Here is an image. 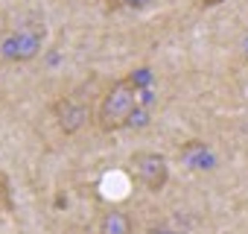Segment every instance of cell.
I'll return each instance as SVG.
<instances>
[{"label": "cell", "mask_w": 248, "mask_h": 234, "mask_svg": "<svg viewBox=\"0 0 248 234\" xmlns=\"http://www.w3.org/2000/svg\"><path fill=\"white\" fill-rule=\"evenodd\" d=\"M138 100H140V85L135 82V76H120L114 79L105 94L99 97V105H96V126L99 132L105 135H114V132H123L132 126V117L138 111Z\"/></svg>", "instance_id": "1"}, {"label": "cell", "mask_w": 248, "mask_h": 234, "mask_svg": "<svg viewBox=\"0 0 248 234\" xmlns=\"http://www.w3.org/2000/svg\"><path fill=\"white\" fill-rule=\"evenodd\" d=\"M44 38H47L44 21H27V24L15 27L9 35H3V41H0V59L9 65H27L41 53Z\"/></svg>", "instance_id": "2"}, {"label": "cell", "mask_w": 248, "mask_h": 234, "mask_svg": "<svg viewBox=\"0 0 248 234\" xmlns=\"http://www.w3.org/2000/svg\"><path fill=\"white\" fill-rule=\"evenodd\" d=\"M132 173L140 182V187H146L149 193H161L170 182V164L155 150H135L132 152Z\"/></svg>", "instance_id": "3"}, {"label": "cell", "mask_w": 248, "mask_h": 234, "mask_svg": "<svg viewBox=\"0 0 248 234\" xmlns=\"http://www.w3.org/2000/svg\"><path fill=\"white\" fill-rule=\"evenodd\" d=\"M53 117H56V126H59L62 135H79L85 129V123H88L91 111L76 97H59L53 102Z\"/></svg>", "instance_id": "4"}, {"label": "cell", "mask_w": 248, "mask_h": 234, "mask_svg": "<svg viewBox=\"0 0 248 234\" xmlns=\"http://www.w3.org/2000/svg\"><path fill=\"white\" fill-rule=\"evenodd\" d=\"M178 155L190 170H213V164H216V155L210 152V147L204 141H187L178 150Z\"/></svg>", "instance_id": "5"}, {"label": "cell", "mask_w": 248, "mask_h": 234, "mask_svg": "<svg viewBox=\"0 0 248 234\" xmlns=\"http://www.w3.org/2000/svg\"><path fill=\"white\" fill-rule=\"evenodd\" d=\"M96 234H135V219L126 211H105L96 222Z\"/></svg>", "instance_id": "6"}, {"label": "cell", "mask_w": 248, "mask_h": 234, "mask_svg": "<svg viewBox=\"0 0 248 234\" xmlns=\"http://www.w3.org/2000/svg\"><path fill=\"white\" fill-rule=\"evenodd\" d=\"M0 208L12 211V187H9V176L0 173Z\"/></svg>", "instance_id": "7"}, {"label": "cell", "mask_w": 248, "mask_h": 234, "mask_svg": "<svg viewBox=\"0 0 248 234\" xmlns=\"http://www.w3.org/2000/svg\"><path fill=\"white\" fill-rule=\"evenodd\" d=\"M120 6H126V0H105V9H108V12H114V9H120Z\"/></svg>", "instance_id": "8"}, {"label": "cell", "mask_w": 248, "mask_h": 234, "mask_svg": "<svg viewBox=\"0 0 248 234\" xmlns=\"http://www.w3.org/2000/svg\"><path fill=\"white\" fill-rule=\"evenodd\" d=\"M213 3H219V0H202V6H213Z\"/></svg>", "instance_id": "9"}]
</instances>
